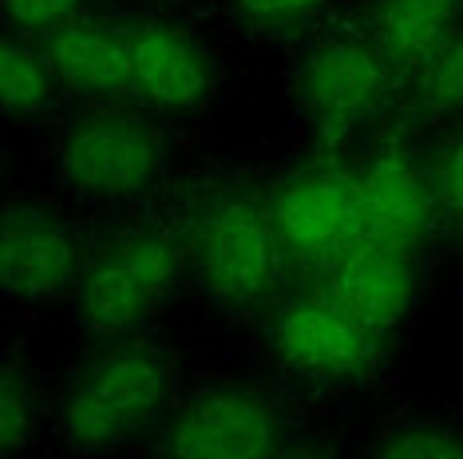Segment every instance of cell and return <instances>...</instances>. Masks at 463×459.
Here are the masks:
<instances>
[{
  "instance_id": "obj_16",
  "label": "cell",
  "mask_w": 463,
  "mask_h": 459,
  "mask_svg": "<svg viewBox=\"0 0 463 459\" xmlns=\"http://www.w3.org/2000/svg\"><path fill=\"white\" fill-rule=\"evenodd\" d=\"M44 427V380L33 361L16 349H5L0 364V452L5 459H20L36 444Z\"/></svg>"
},
{
  "instance_id": "obj_18",
  "label": "cell",
  "mask_w": 463,
  "mask_h": 459,
  "mask_svg": "<svg viewBox=\"0 0 463 459\" xmlns=\"http://www.w3.org/2000/svg\"><path fill=\"white\" fill-rule=\"evenodd\" d=\"M408 91L420 111L436 119H463V28L408 76Z\"/></svg>"
},
{
  "instance_id": "obj_14",
  "label": "cell",
  "mask_w": 463,
  "mask_h": 459,
  "mask_svg": "<svg viewBox=\"0 0 463 459\" xmlns=\"http://www.w3.org/2000/svg\"><path fill=\"white\" fill-rule=\"evenodd\" d=\"M356 16L408 80L463 28V0H361Z\"/></svg>"
},
{
  "instance_id": "obj_6",
  "label": "cell",
  "mask_w": 463,
  "mask_h": 459,
  "mask_svg": "<svg viewBox=\"0 0 463 459\" xmlns=\"http://www.w3.org/2000/svg\"><path fill=\"white\" fill-rule=\"evenodd\" d=\"M289 412L261 380H214L178 400L151 432L143 459H273Z\"/></svg>"
},
{
  "instance_id": "obj_20",
  "label": "cell",
  "mask_w": 463,
  "mask_h": 459,
  "mask_svg": "<svg viewBox=\"0 0 463 459\" xmlns=\"http://www.w3.org/2000/svg\"><path fill=\"white\" fill-rule=\"evenodd\" d=\"M99 0H0L5 33H20L33 40H48L56 28L96 13Z\"/></svg>"
},
{
  "instance_id": "obj_1",
  "label": "cell",
  "mask_w": 463,
  "mask_h": 459,
  "mask_svg": "<svg viewBox=\"0 0 463 459\" xmlns=\"http://www.w3.org/2000/svg\"><path fill=\"white\" fill-rule=\"evenodd\" d=\"M178 369L146 333L96 337L68 369L56 396V432L80 459H111L151 436L175 408Z\"/></svg>"
},
{
  "instance_id": "obj_15",
  "label": "cell",
  "mask_w": 463,
  "mask_h": 459,
  "mask_svg": "<svg viewBox=\"0 0 463 459\" xmlns=\"http://www.w3.org/2000/svg\"><path fill=\"white\" fill-rule=\"evenodd\" d=\"M0 91H5L8 119L52 115L60 108V99L68 96L44 40L20 33H5V44H0Z\"/></svg>"
},
{
  "instance_id": "obj_9",
  "label": "cell",
  "mask_w": 463,
  "mask_h": 459,
  "mask_svg": "<svg viewBox=\"0 0 463 459\" xmlns=\"http://www.w3.org/2000/svg\"><path fill=\"white\" fill-rule=\"evenodd\" d=\"M131 56V96L139 108L163 115H194L218 91V60L206 36L178 13L135 8L123 13Z\"/></svg>"
},
{
  "instance_id": "obj_21",
  "label": "cell",
  "mask_w": 463,
  "mask_h": 459,
  "mask_svg": "<svg viewBox=\"0 0 463 459\" xmlns=\"http://www.w3.org/2000/svg\"><path fill=\"white\" fill-rule=\"evenodd\" d=\"M431 179H436L439 218L463 226V127L431 155Z\"/></svg>"
},
{
  "instance_id": "obj_11",
  "label": "cell",
  "mask_w": 463,
  "mask_h": 459,
  "mask_svg": "<svg viewBox=\"0 0 463 459\" xmlns=\"http://www.w3.org/2000/svg\"><path fill=\"white\" fill-rule=\"evenodd\" d=\"M356 194H361V238L424 249L431 222L439 218L431 159H424L404 139H384L356 166Z\"/></svg>"
},
{
  "instance_id": "obj_4",
  "label": "cell",
  "mask_w": 463,
  "mask_h": 459,
  "mask_svg": "<svg viewBox=\"0 0 463 459\" xmlns=\"http://www.w3.org/2000/svg\"><path fill=\"white\" fill-rule=\"evenodd\" d=\"M48 163L83 202H135L171 171V135L139 103H76L48 127Z\"/></svg>"
},
{
  "instance_id": "obj_17",
  "label": "cell",
  "mask_w": 463,
  "mask_h": 459,
  "mask_svg": "<svg viewBox=\"0 0 463 459\" xmlns=\"http://www.w3.org/2000/svg\"><path fill=\"white\" fill-rule=\"evenodd\" d=\"M333 13L336 0H226V20L258 40H305Z\"/></svg>"
},
{
  "instance_id": "obj_2",
  "label": "cell",
  "mask_w": 463,
  "mask_h": 459,
  "mask_svg": "<svg viewBox=\"0 0 463 459\" xmlns=\"http://www.w3.org/2000/svg\"><path fill=\"white\" fill-rule=\"evenodd\" d=\"M186 274L222 309H254L281 281L286 249L269 214V191L241 174L198 183L178 218Z\"/></svg>"
},
{
  "instance_id": "obj_13",
  "label": "cell",
  "mask_w": 463,
  "mask_h": 459,
  "mask_svg": "<svg viewBox=\"0 0 463 459\" xmlns=\"http://www.w3.org/2000/svg\"><path fill=\"white\" fill-rule=\"evenodd\" d=\"M64 91L80 103H135L131 56L123 13H96L71 20L44 40Z\"/></svg>"
},
{
  "instance_id": "obj_5",
  "label": "cell",
  "mask_w": 463,
  "mask_h": 459,
  "mask_svg": "<svg viewBox=\"0 0 463 459\" xmlns=\"http://www.w3.org/2000/svg\"><path fill=\"white\" fill-rule=\"evenodd\" d=\"M400 80V68L368 36L361 16H333L313 36L298 40V56L286 76V99L301 127H309L321 143H341L384 111Z\"/></svg>"
},
{
  "instance_id": "obj_22",
  "label": "cell",
  "mask_w": 463,
  "mask_h": 459,
  "mask_svg": "<svg viewBox=\"0 0 463 459\" xmlns=\"http://www.w3.org/2000/svg\"><path fill=\"white\" fill-rule=\"evenodd\" d=\"M131 5L139 8H155V13H183L191 0H131Z\"/></svg>"
},
{
  "instance_id": "obj_23",
  "label": "cell",
  "mask_w": 463,
  "mask_h": 459,
  "mask_svg": "<svg viewBox=\"0 0 463 459\" xmlns=\"http://www.w3.org/2000/svg\"><path fill=\"white\" fill-rule=\"evenodd\" d=\"M273 459H321V455H317V452H309V447H289V444H286Z\"/></svg>"
},
{
  "instance_id": "obj_7",
  "label": "cell",
  "mask_w": 463,
  "mask_h": 459,
  "mask_svg": "<svg viewBox=\"0 0 463 459\" xmlns=\"http://www.w3.org/2000/svg\"><path fill=\"white\" fill-rule=\"evenodd\" d=\"M384 344L388 329L364 321L321 281L281 297L269 313V352L293 380L313 389L368 380L381 369Z\"/></svg>"
},
{
  "instance_id": "obj_12",
  "label": "cell",
  "mask_w": 463,
  "mask_h": 459,
  "mask_svg": "<svg viewBox=\"0 0 463 459\" xmlns=\"http://www.w3.org/2000/svg\"><path fill=\"white\" fill-rule=\"evenodd\" d=\"M329 294H336L364 321L392 333L420 301V254L376 238H353L341 254L317 274Z\"/></svg>"
},
{
  "instance_id": "obj_8",
  "label": "cell",
  "mask_w": 463,
  "mask_h": 459,
  "mask_svg": "<svg viewBox=\"0 0 463 459\" xmlns=\"http://www.w3.org/2000/svg\"><path fill=\"white\" fill-rule=\"evenodd\" d=\"M269 214L286 262L298 269H321L361 238V194L356 166L336 159H309L289 166L269 186Z\"/></svg>"
},
{
  "instance_id": "obj_3",
  "label": "cell",
  "mask_w": 463,
  "mask_h": 459,
  "mask_svg": "<svg viewBox=\"0 0 463 459\" xmlns=\"http://www.w3.org/2000/svg\"><path fill=\"white\" fill-rule=\"evenodd\" d=\"M186 277L178 226L163 218H123L83 246L71 313L91 337L143 333Z\"/></svg>"
},
{
  "instance_id": "obj_10",
  "label": "cell",
  "mask_w": 463,
  "mask_h": 459,
  "mask_svg": "<svg viewBox=\"0 0 463 459\" xmlns=\"http://www.w3.org/2000/svg\"><path fill=\"white\" fill-rule=\"evenodd\" d=\"M83 242L68 214L36 198H8L0 222V281L13 305H48L71 294Z\"/></svg>"
},
{
  "instance_id": "obj_19",
  "label": "cell",
  "mask_w": 463,
  "mask_h": 459,
  "mask_svg": "<svg viewBox=\"0 0 463 459\" xmlns=\"http://www.w3.org/2000/svg\"><path fill=\"white\" fill-rule=\"evenodd\" d=\"M368 459H463V427L431 416H408L376 436Z\"/></svg>"
}]
</instances>
